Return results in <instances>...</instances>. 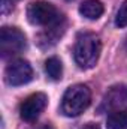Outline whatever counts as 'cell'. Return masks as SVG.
I'll use <instances>...</instances> for the list:
<instances>
[{"instance_id": "52a82bcc", "label": "cell", "mask_w": 127, "mask_h": 129, "mask_svg": "<svg viewBox=\"0 0 127 129\" xmlns=\"http://www.w3.org/2000/svg\"><path fill=\"white\" fill-rule=\"evenodd\" d=\"M64 26H66V21L61 24L52 26V27H45V30L37 36V42H39L40 48H49V47L55 45L57 41L64 33Z\"/></svg>"}, {"instance_id": "6da1fadb", "label": "cell", "mask_w": 127, "mask_h": 129, "mask_svg": "<svg viewBox=\"0 0 127 129\" xmlns=\"http://www.w3.org/2000/svg\"><path fill=\"white\" fill-rule=\"evenodd\" d=\"M100 53H102V42L97 35L91 32L78 33L73 47V57L81 69L94 68L99 62Z\"/></svg>"}, {"instance_id": "ba28073f", "label": "cell", "mask_w": 127, "mask_h": 129, "mask_svg": "<svg viewBox=\"0 0 127 129\" xmlns=\"http://www.w3.org/2000/svg\"><path fill=\"white\" fill-rule=\"evenodd\" d=\"M105 12L100 0H84L79 6V14L87 20H99Z\"/></svg>"}, {"instance_id": "30bf717a", "label": "cell", "mask_w": 127, "mask_h": 129, "mask_svg": "<svg viewBox=\"0 0 127 129\" xmlns=\"http://www.w3.org/2000/svg\"><path fill=\"white\" fill-rule=\"evenodd\" d=\"M45 72L48 75V78H51L52 81H58L63 77V63L58 57L52 56L48 57L45 60Z\"/></svg>"}, {"instance_id": "277c9868", "label": "cell", "mask_w": 127, "mask_h": 129, "mask_svg": "<svg viewBox=\"0 0 127 129\" xmlns=\"http://www.w3.org/2000/svg\"><path fill=\"white\" fill-rule=\"evenodd\" d=\"M27 48L26 35L18 27H3L0 30V53L2 57H12Z\"/></svg>"}, {"instance_id": "9a60e30c", "label": "cell", "mask_w": 127, "mask_h": 129, "mask_svg": "<svg viewBox=\"0 0 127 129\" xmlns=\"http://www.w3.org/2000/svg\"><path fill=\"white\" fill-rule=\"evenodd\" d=\"M37 129H54V128H52V126L48 123V125H42V126H39Z\"/></svg>"}, {"instance_id": "8fae6325", "label": "cell", "mask_w": 127, "mask_h": 129, "mask_svg": "<svg viewBox=\"0 0 127 129\" xmlns=\"http://www.w3.org/2000/svg\"><path fill=\"white\" fill-rule=\"evenodd\" d=\"M118 90H120V95H115V92L112 90L108 98L105 99V102L109 105V107H112V105H120V104H123V102H126L127 101V87H118Z\"/></svg>"}, {"instance_id": "7c38bea8", "label": "cell", "mask_w": 127, "mask_h": 129, "mask_svg": "<svg viewBox=\"0 0 127 129\" xmlns=\"http://www.w3.org/2000/svg\"><path fill=\"white\" fill-rule=\"evenodd\" d=\"M115 26L120 27V29L127 27V0L120 6V9L117 11V15H115Z\"/></svg>"}, {"instance_id": "3957f363", "label": "cell", "mask_w": 127, "mask_h": 129, "mask_svg": "<svg viewBox=\"0 0 127 129\" xmlns=\"http://www.w3.org/2000/svg\"><path fill=\"white\" fill-rule=\"evenodd\" d=\"M91 104V92L85 84L70 86L61 101V113L67 117H78Z\"/></svg>"}, {"instance_id": "9c48e42d", "label": "cell", "mask_w": 127, "mask_h": 129, "mask_svg": "<svg viewBox=\"0 0 127 129\" xmlns=\"http://www.w3.org/2000/svg\"><path fill=\"white\" fill-rule=\"evenodd\" d=\"M106 129H127V108L112 111L106 119Z\"/></svg>"}, {"instance_id": "4fadbf2b", "label": "cell", "mask_w": 127, "mask_h": 129, "mask_svg": "<svg viewBox=\"0 0 127 129\" xmlns=\"http://www.w3.org/2000/svg\"><path fill=\"white\" fill-rule=\"evenodd\" d=\"M81 129H100V126L96 125V123H87L85 126H82Z\"/></svg>"}, {"instance_id": "8992f818", "label": "cell", "mask_w": 127, "mask_h": 129, "mask_svg": "<svg viewBox=\"0 0 127 129\" xmlns=\"http://www.w3.org/2000/svg\"><path fill=\"white\" fill-rule=\"evenodd\" d=\"M48 104V98L45 93H33L30 96H27L20 105V117L24 120V122H34L40 113L45 110Z\"/></svg>"}, {"instance_id": "5bb4252c", "label": "cell", "mask_w": 127, "mask_h": 129, "mask_svg": "<svg viewBox=\"0 0 127 129\" xmlns=\"http://www.w3.org/2000/svg\"><path fill=\"white\" fill-rule=\"evenodd\" d=\"M14 2H17V0H2V3H3V9L6 8V5H11V6H12Z\"/></svg>"}, {"instance_id": "5b68a950", "label": "cell", "mask_w": 127, "mask_h": 129, "mask_svg": "<svg viewBox=\"0 0 127 129\" xmlns=\"http://www.w3.org/2000/svg\"><path fill=\"white\" fill-rule=\"evenodd\" d=\"M33 78V69L30 63L24 59H15L5 69V81L9 86H24Z\"/></svg>"}, {"instance_id": "2e32d148", "label": "cell", "mask_w": 127, "mask_h": 129, "mask_svg": "<svg viewBox=\"0 0 127 129\" xmlns=\"http://www.w3.org/2000/svg\"><path fill=\"white\" fill-rule=\"evenodd\" d=\"M126 48H127V39H126Z\"/></svg>"}, {"instance_id": "7a4b0ae2", "label": "cell", "mask_w": 127, "mask_h": 129, "mask_svg": "<svg viewBox=\"0 0 127 129\" xmlns=\"http://www.w3.org/2000/svg\"><path fill=\"white\" fill-rule=\"evenodd\" d=\"M27 20L30 21V24L39 27H52L66 21L63 14L46 0H36L29 5Z\"/></svg>"}]
</instances>
